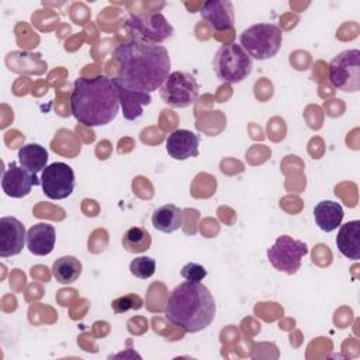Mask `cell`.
I'll list each match as a JSON object with an SVG mask.
<instances>
[{
    "label": "cell",
    "instance_id": "6da1fadb",
    "mask_svg": "<svg viewBox=\"0 0 360 360\" xmlns=\"http://www.w3.org/2000/svg\"><path fill=\"white\" fill-rule=\"evenodd\" d=\"M112 59L118 66L114 80L131 91L150 94L170 75V56L160 44L132 38L114 49Z\"/></svg>",
    "mask_w": 360,
    "mask_h": 360
},
{
    "label": "cell",
    "instance_id": "7a4b0ae2",
    "mask_svg": "<svg viewBox=\"0 0 360 360\" xmlns=\"http://www.w3.org/2000/svg\"><path fill=\"white\" fill-rule=\"evenodd\" d=\"M115 83L107 76L79 77L73 83L70 110L73 117L87 127H103L112 122L120 112Z\"/></svg>",
    "mask_w": 360,
    "mask_h": 360
},
{
    "label": "cell",
    "instance_id": "3957f363",
    "mask_svg": "<svg viewBox=\"0 0 360 360\" xmlns=\"http://www.w3.org/2000/svg\"><path fill=\"white\" fill-rule=\"evenodd\" d=\"M215 314V300L200 281L186 280L174 287L165 307V318L187 333H197L210 326Z\"/></svg>",
    "mask_w": 360,
    "mask_h": 360
},
{
    "label": "cell",
    "instance_id": "277c9868",
    "mask_svg": "<svg viewBox=\"0 0 360 360\" xmlns=\"http://www.w3.org/2000/svg\"><path fill=\"white\" fill-rule=\"evenodd\" d=\"M283 32L276 24L259 22L248 27L239 35V45L257 60L273 58L281 48Z\"/></svg>",
    "mask_w": 360,
    "mask_h": 360
},
{
    "label": "cell",
    "instance_id": "5b68a950",
    "mask_svg": "<svg viewBox=\"0 0 360 360\" xmlns=\"http://www.w3.org/2000/svg\"><path fill=\"white\" fill-rule=\"evenodd\" d=\"M212 68L221 82L233 84L243 82L252 73L253 62L239 44L232 42L219 46L215 52Z\"/></svg>",
    "mask_w": 360,
    "mask_h": 360
},
{
    "label": "cell",
    "instance_id": "8992f818",
    "mask_svg": "<svg viewBox=\"0 0 360 360\" xmlns=\"http://www.w3.org/2000/svg\"><path fill=\"white\" fill-rule=\"evenodd\" d=\"M329 82L335 89L345 93H357L360 90L359 49H345L330 60Z\"/></svg>",
    "mask_w": 360,
    "mask_h": 360
},
{
    "label": "cell",
    "instance_id": "52a82bcc",
    "mask_svg": "<svg viewBox=\"0 0 360 360\" xmlns=\"http://www.w3.org/2000/svg\"><path fill=\"white\" fill-rule=\"evenodd\" d=\"M125 28L135 39L150 44H162L174 32L172 24L160 11L131 14L125 21Z\"/></svg>",
    "mask_w": 360,
    "mask_h": 360
},
{
    "label": "cell",
    "instance_id": "ba28073f",
    "mask_svg": "<svg viewBox=\"0 0 360 360\" xmlns=\"http://www.w3.org/2000/svg\"><path fill=\"white\" fill-rule=\"evenodd\" d=\"M308 252L309 249L305 242L288 235H281L267 249V259L276 270L292 276L300 270L301 260Z\"/></svg>",
    "mask_w": 360,
    "mask_h": 360
},
{
    "label": "cell",
    "instance_id": "9c48e42d",
    "mask_svg": "<svg viewBox=\"0 0 360 360\" xmlns=\"http://www.w3.org/2000/svg\"><path fill=\"white\" fill-rule=\"evenodd\" d=\"M200 84L195 77L187 72H172L160 87L162 100L172 108H187L198 97Z\"/></svg>",
    "mask_w": 360,
    "mask_h": 360
},
{
    "label": "cell",
    "instance_id": "30bf717a",
    "mask_svg": "<svg viewBox=\"0 0 360 360\" xmlns=\"http://www.w3.org/2000/svg\"><path fill=\"white\" fill-rule=\"evenodd\" d=\"M75 184V172L63 162L51 163L42 170L41 187L44 194L51 200L68 198L73 193Z\"/></svg>",
    "mask_w": 360,
    "mask_h": 360
},
{
    "label": "cell",
    "instance_id": "8fae6325",
    "mask_svg": "<svg viewBox=\"0 0 360 360\" xmlns=\"http://www.w3.org/2000/svg\"><path fill=\"white\" fill-rule=\"evenodd\" d=\"M38 184H41V179H38L37 174L25 170L14 162L4 169L1 176V190L6 195L13 198L27 197L31 193V188Z\"/></svg>",
    "mask_w": 360,
    "mask_h": 360
},
{
    "label": "cell",
    "instance_id": "7c38bea8",
    "mask_svg": "<svg viewBox=\"0 0 360 360\" xmlns=\"http://www.w3.org/2000/svg\"><path fill=\"white\" fill-rule=\"evenodd\" d=\"M27 240V232L20 219L15 217L0 218V257L20 255Z\"/></svg>",
    "mask_w": 360,
    "mask_h": 360
},
{
    "label": "cell",
    "instance_id": "4fadbf2b",
    "mask_svg": "<svg viewBox=\"0 0 360 360\" xmlns=\"http://www.w3.org/2000/svg\"><path fill=\"white\" fill-rule=\"evenodd\" d=\"M200 136L188 129H174L166 138V152L174 160L197 158L200 150Z\"/></svg>",
    "mask_w": 360,
    "mask_h": 360
},
{
    "label": "cell",
    "instance_id": "5bb4252c",
    "mask_svg": "<svg viewBox=\"0 0 360 360\" xmlns=\"http://www.w3.org/2000/svg\"><path fill=\"white\" fill-rule=\"evenodd\" d=\"M200 15L215 31H226L233 28L235 11L229 0H210L200 8Z\"/></svg>",
    "mask_w": 360,
    "mask_h": 360
},
{
    "label": "cell",
    "instance_id": "9a60e30c",
    "mask_svg": "<svg viewBox=\"0 0 360 360\" xmlns=\"http://www.w3.org/2000/svg\"><path fill=\"white\" fill-rule=\"evenodd\" d=\"M56 232L51 224L39 222L27 231V248L35 256H46L55 248Z\"/></svg>",
    "mask_w": 360,
    "mask_h": 360
},
{
    "label": "cell",
    "instance_id": "2e32d148",
    "mask_svg": "<svg viewBox=\"0 0 360 360\" xmlns=\"http://www.w3.org/2000/svg\"><path fill=\"white\" fill-rule=\"evenodd\" d=\"M336 246L339 252L352 260L360 259V221H349L343 225H339Z\"/></svg>",
    "mask_w": 360,
    "mask_h": 360
},
{
    "label": "cell",
    "instance_id": "e0dca14e",
    "mask_svg": "<svg viewBox=\"0 0 360 360\" xmlns=\"http://www.w3.org/2000/svg\"><path fill=\"white\" fill-rule=\"evenodd\" d=\"M114 80V77H112ZM115 87L118 91V98H120V105L122 108L124 118L128 121H135L143 114V107L149 105L152 101L150 94L145 93H138V91H131L125 87H122L118 82H115Z\"/></svg>",
    "mask_w": 360,
    "mask_h": 360
},
{
    "label": "cell",
    "instance_id": "ac0fdd59",
    "mask_svg": "<svg viewBox=\"0 0 360 360\" xmlns=\"http://www.w3.org/2000/svg\"><path fill=\"white\" fill-rule=\"evenodd\" d=\"M184 224V211L174 204L158 207L152 214V225L163 233H172Z\"/></svg>",
    "mask_w": 360,
    "mask_h": 360
},
{
    "label": "cell",
    "instance_id": "d6986e66",
    "mask_svg": "<svg viewBox=\"0 0 360 360\" xmlns=\"http://www.w3.org/2000/svg\"><path fill=\"white\" fill-rule=\"evenodd\" d=\"M343 208L339 202L323 200L318 202L314 208V218L318 228L323 232H332L335 231L343 219Z\"/></svg>",
    "mask_w": 360,
    "mask_h": 360
},
{
    "label": "cell",
    "instance_id": "ffe728a7",
    "mask_svg": "<svg viewBox=\"0 0 360 360\" xmlns=\"http://www.w3.org/2000/svg\"><path fill=\"white\" fill-rule=\"evenodd\" d=\"M18 162L25 170L38 174L48 166V152L38 143H27L18 149Z\"/></svg>",
    "mask_w": 360,
    "mask_h": 360
},
{
    "label": "cell",
    "instance_id": "44dd1931",
    "mask_svg": "<svg viewBox=\"0 0 360 360\" xmlns=\"http://www.w3.org/2000/svg\"><path fill=\"white\" fill-rule=\"evenodd\" d=\"M82 274V263L75 256H62L52 264V276L60 284H72Z\"/></svg>",
    "mask_w": 360,
    "mask_h": 360
},
{
    "label": "cell",
    "instance_id": "7402d4cb",
    "mask_svg": "<svg viewBox=\"0 0 360 360\" xmlns=\"http://www.w3.org/2000/svg\"><path fill=\"white\" fill-rule=\"evenodd\" d=\"M121 243L129 253H143L150 248L152 236L142 226H131L124 232Z\"/></svg>",
    "mask_w": 360,
    "mask_h": 360
},
{
    "label": "cell",
    "instance_id": "603a6c76",
    "mask_svg": "<svg viewBox=\"0 0 360 360\" xmlns=\"http://www.w3.org/2000/svg\"><path fill=\"white\" fill-rule=\"evenodd\" d=\"M156 269V263L155 259L149 257V256H139L135 257L131 263H129V271L132 276L141 278V280H146L149 277L153 276Z\"/></svg>",
    "mask_w": 360,
    "mask_h": 360
},
{
    "label": "cell",
    "instance_id": "cb8c5ba5",
    "mask_svg": "<svg viewBox=\"0 0 360 360\" xmlns=\"http://www.w3.org/2000/svg\"><path fill=\"white\" fill-rule=\"evenodd\" d=\"M111 308L115 314H122L129 309H139L142 308V298L136 294H125L112 301Z\"/></svg>",
    "mask_w": 360,
    "mask_h": 360
},
{
    "label": "cell",
    "instance_id": "d4e9b609",
    "mask_svg": "<svg viewBox=\"0 0 360 360\" xmlns=\"http://www.w3.org/2000/svg\"><path fill=\"white\" fill-rule=\"evenodd\" d=\"M180 274L187 281H201L202 278L207 277V270H205L204 266H201L198 263H194V262H190V263L183 266Z\"/></svg>",
    "mask_w": 360,
    "mask_h": 360
}]
</instances>
